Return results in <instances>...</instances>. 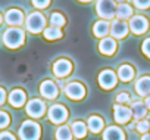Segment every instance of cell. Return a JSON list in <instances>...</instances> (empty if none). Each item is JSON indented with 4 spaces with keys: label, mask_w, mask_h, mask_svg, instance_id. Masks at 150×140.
I'll use <instances>...</instances> for the list:
<instances>
[{
    "label": "cell",
    "mask_w": 150,
    "mask_h": 140,
    "mask_svg": "<svg viewBox=\"0 0 150 140\" xmlns=\"http://www.w3.org/2000/svg\"><path fill=\"white\" fill-rule=\"evenodd\" d=\"M43 36L47 40H59V38H62L63 34H62L60 28H57V27H49V28H44Z\"/></svg>",
    "instance_id": "obj_26"
},
{
    "label": "cell",
    "mask_w": 150,
    "mask_h": 140,
    "mask_svg": "<svg viewBox=\"0 0 150 140\" xmlns=\"http://www.w3.org/2000/svg\"><path fill=\"white\" fill-rule=\"evenodd\" d=\"M31 2L37 9H46L50 5V0H31Z\"/></svg>",
    "instance_id": "obj_32"
},
{
    "label": "cell",
    "mask_w": 150,
    "mask_h": 140,
    "mask_svg": "<svg viewBox=\"0 0 150 140\" xmlns=\"http://www.w3.org/2000/svg\"><path fill=\"white\" fill-rule=\"evenodd\" d=\"M141 50H143V53L150 59V38H146V40L143 41V44H141Z\"/></svg>",
    "instance_id": "obj_33"
},
{
    "label": "cell",
    "mask_w": 150,
    "mask_h": 140,
    "mask_svg": "<svg viewBox=\"0 0 150 140\" xmlns=\"http://www.w3.org/2000/svg\"><path fill=\"white\" fill-rule=\"evenodd\" d=\"M103 140H125V133L122 131V128L112 125L103 131Z\"/></svg>",
    "instance_id": "obj_18"
},
{
    "label": "cell",
    "mask_w": 150,
    "mask_h": 140,
    "mask_svg": "<svg viewBox=\"0 0 150 140\" xmlns=\"http://www.w3.org/2000/svg\"><path fill=\"white\" fill-rule=\"evenodd\" d=\"M5 21L8 25L12 27H19L24 24V14L19 9H9L5 15Z\"/></svg>",
    "instance_id": "obj_14"
},
{
    "label": "cell",
    "mask_w": 150,
    "mask_h": 140,
    "mask_svg": "<svg viewBox=\"0 0 150 140\" xmlns=\"http://www.w3.org/2000/svg\"><path fill=\"white\" fill-rule=\"evenodd\" d=\"M132 5L138 9H149L150 8V0H132Z\"/></svg>",
    "instance_id": "obj_30"
},
{
    "label": "cell",
    "mask_w": 150,
    "mask_h": 140,
    "mask_svg": "<svg viewBox=\"0 0 150 140\" xmlns=\"http://www.w3.org/2000/svg\"><path fill=\"white\" fill-rule=\"evenodd\" d=\"M68 109L63 105H53L49 109V119L53 124H62L68 119Z\"/></svg>",
    "instance_id": "obj_8"
},
{
    "label": "cell",
    "mask_w": 150,
    "mask_h": 140,
    "mask_svg": "<svg viewBox=\"0 0 150 140\" xmlns=\"http://www.w3.org/2000/svg\"><path fill=\"white\" fill-rule=\"evenodd\" d=\"M131 112H132V118L135 121L144 119V117L147 115V108L143 102H134L131 106Z\"/></svg>",
    "instance_id": "obj_22"
},
{
    "label": "cell",
    "mask_w": 150,
    "mask_h": 140,
    "mask_svg": "<svg viewBox=\"0 0 150 140\" xmlns=\"http://www.w3.org/2000/svg\"><path fill=\"white\" fill-rule=\"evenodd\" d=\"M118 83V75L112 71V69H103L99 74V84L105 90H110L116 86Z\"/></svg>",
    "instance_id": "obj_6"
},
{
    "label": "cell",
    "mask_w": 150,
    "mask_h": 140,
    "mask_svg": "<svg viewBox=\"0 0 150 140\" xmlns=\"http://www.w3.org/2000/svg\"><path fill=\"white\" fill-rule=\"evenodd\" d=\"M135 130H137L138 133H141V134H146V133H149V130H150V122H149L147 119H140V121H137V124H135Z\"/></svg>",
    "instance_id": "obj_28"
},
{
    "label": "cell",
    "mask_w": 150,
    "mask_h": 140,
    "mask_svg": "<svg viewBox=\"0 0 150 140\" xmlns=\"http://www.w3.org/2000/svg\"><path fill=\"white\" fill-rule=\"evenodd\" d=\"M110 33V24L106 21V19H100L94 24L93 27V34L99 38H105L108 37V34Z\"/></svg>",
    "instance_id": "obj_19"
},
{
    "label": "cell",
    "mask_w": 150,
    "mask_h": 140,
    "mask_svg": "<svg viewBox=\"0 0 150 140\" xmlns=\"http://www.w3.org/2000/svg\"><path fill=\"white\" fill-rule=\"evenodd\" d=\"M129 31V27L127 25V22L121 21V19H115L110 24V34L113 38H124Z\"/></svg>",
    "instance_id": "obj_13"
},
{
    "label": "cell",
    "mask_w": 150,
    "mask_h": 140,
    "mask_svg": "<svg viewBox=\"0 0 150 140\" xmlns=\"http://www.w3.org/2000/svg\"><path fill=\"white\" fill-rule=\"evenodd\" d=\"M9 124H11V117H9V114L0 111V128H6Z\"/></svg>",
    "instance_id": "obj_29"
},
{
    "label": "cell",
    "mask_w": 150,
    "mask_h": 140,
    "mask_svg": "<svg viewBox=\"0 0 150 140\" xmlns=\"http://www.w3.org/2000/svg\"><path fill=\"white\" fill-rule=\"evenodd\" d=\"M0 24H2V15H0Z\"/></svg>",
    "instance_id": "obj_40"
},
{
    "label": "cell",
    "mask_w": 150,
    "mask_h": 140,
    "mask_svg": "<svg viewBox=\"0 0 150 140\" xmlns=\"http://www.w3.org/2000/svg\"><path fill=\"white\" fill-rule=\"evenodd\" d=\"M25 111L33 118H41L46 114V103L43 100H40V99H31L27 103Z\"/></svg>",
    "instance_id": "obj_7"
},
{
    "label": "cell",
    "mask_w": 150,
    "mask_h": 140,
    "mask_svg": "<svg viewBox=\"0 0 150 140\" xmlns=\"http://www.w3.org/2000/svg\"><path fill=\"white\" fill-rule=\"evenodd\" d=\"M144 105H146V108H147V109H150V96H147V97H146Z\"/></svg>",
    "instance_id": "obj_36"
},
{
    "label": "cell",
    "mask_w": 150,
    "mask_h": 140,
    "mask_svg": "<svg viewBox=\"0 0 150 140\" xmlns=\"http://www.w3.org/2000/svg\"><path fill=\"white\" fill-rule=\"evenodd\" d=\"M129 30L134 33V34H137V36H140V34H144L147 30H149V21H147V18L146 16H141V15H135V16H132L131 19H129Z\"/></svg>",
    "instance_id": "obj_10"
},
{
    "label": "cell",
    "mask_w": 150,
    "mask_h": 140,
    "mask_svg": "<svg viewBox=\"0 0 150 140\" xmlns=\"http://www.w3.org/2000/svg\"><path fill=\"white\" fill-rule=\"evenodd\" d=\"M24 41H25V33L18 27H11L3 34V43L9 49H18L24 44Z\"/></svg>",
    "instance_id": "obj_1"
},
{
    "label": "cell",
    "mask_w": 150,
    "mask_h": 140,
    "mask_svg": "<svg viewBox=\"0 0 150 140\" xmlns=\"http://www.w3.org/2000/svg\"><path fill=\"white\" fill-rule=\"evenodd\" d=\"M71 130H72V134L77 137V139H84L87 136V125L83 122V121H75L72 125H71Z\"/></svg>",
    "instance_id": "obj_24"
},
{
    "label": "cell",
    "mask_w": 150,
    "mask_h": 140,
    "mask_svg": "<svg viewBox=\"0 0 150 140\" xmlns=\"http://www.w3.org/2000/svg\"><path fill=\"white\" fill-rule=\"evenodd\" d=\"M50 24H52V27H57V28H60V27H63V25L66 24V19H65V16H63L62 14H59V12H53L52 16H50Z\"/></svg>",
    "instance_id": "obj_27"
},
{
    "label": "cell",
    "mask_w": 150,
    "mask_h": 140,
    "mask_svg": "<svg viewBox=\"0 0 150 140\" xmlns=\"http://www.w3.org/2000/svg\"><path fill=\"white\" fill-rule=\"evenodd\" d=\"M134 89L138 96H143V97L150 96V75H144V77L138 78Z\"/></svg>",
    "instance_id": "obj_16"
},
{
    "label": "cell",
    "mask_w": 150,
    "mask_h": 140,
    "mask_svg": "<svg viewBox=\"0 0 150 140\" xmlns=\"http://www.w3.org/2000/svg\"><path fill=\"white\" fill-rule=\"evenodd\" d=\"M141 140H150V133H146L141 136Z\"/></svg>",
    "instance_id": "obj_37"
},
{
    "label": "cell",
    "mask_w": 150,
    "mask_h": 140,
    "mask_svg": "<svg viewBox=\"0 0 150 140\" xmlns=\"http://www.w3.org/2000/svg\"><path fill=\"white\" fill-rule=\"evenodd\" d=\"M40 95L44 97V99H49V100H53L59 96V87L54 81L52 80H44L41 84H40Z\"/></svg>",
    "instance_id": "obj_9"
},
{
    "label": "cell",
    "mask_w": 150,
    "mask_h": 140,
    "mask_svg": "<svg viewBox=\"0 0 150 140\" xmlns=\"http://www.w3.org/2000/svg\"><path fill=\"white\" fill-rule=\"evenodd\" d=\"M116 18L121 21L131 19L132 18V8L128 3H121L119 6H116Z\"/></svg>",
    "instance_id": "obj_23"
},
{
    "label": "cell",
    "mask_w": 150,
    "mask_h": 140,
    "mask_svg": "<svg viewBox=\"0 0 150 140\" xmlns=\"http://www.w3.org/2000/svg\"><path fill=\"white\" fill-rule=\"evenodd\" d=\"M113 118H115V121H116L118 124H127V122L131 121L132 112H131L129 108H127V106L118 103V105L113 106Z\"/></svg>",
    "instance_id": "obj_12"
},
{
    "label": "cell",
    "mask_w": 150,
    "mask_h": 140,
    "mask_svg": "<svg viewBox=\"0 0 150 140\" xmlns=\"http://www.w3.org/2000/svg\"><path fill=\"white\" fill-rule=\"evenodd\" d=\"M5 102H6V92H5L3 87H0V106H2Z\"/></svg>",
    "instance_id": "obj_35"
},
{
    "label": "cell",
    "mask_w": 150,
    "mask_h": 140,
    "mask_svg": "<svg viewBox=\"0 0 150 140\" xmlns=\"http://www.w3.org/2000/svg\"><path fill=\"white\" fill-rule=\"evenodd\" d=\"M96 11L97 15L102 19H113L116 15V5L115 0H97L96 3Z\"/></svg>",
    "instance_id": "obj_4"
},
{
    "label": "cell",
    "mask_w": 150,
    "mask_h": 140,
    "mask_svg": "<svg viewBox=\"0 0 150 140\" xmlns=\"http://www.w3.org/2000/svg\"><path fill=\"white\" fill-rule=\"evenodd\" d=\"M128 102H129V95H128L127 92H121V93L116 96V103L125 105V103H128Z\"/></svg>",
    "instance_id": "obj_31"
},
{
    "label": "cell",
    "mask_w": 150,
    "mask_h": 140,
    "mask_svg": "<svg viewBox=\"0 0 150 140\" xmlns=\"http://www.w3.org/2000/svg\"><path fill=\"white\" fill-rule=\"evenodd\" d=\"M65 95L72 100H81L86 96V87L80 81H71L65 86Z\"/></svg>",
    "instance_id": "obj_5"
},
{
    "label": "cell",
    "mask_w": 150,
    "mask_h": 140,
    "mask_svg": "<svg viewBox=\"0 0 150 140\" xmlns=\"http://www.w3.org/2000/svg\"><path fill=\"white\" fill-rule=\"evenodd\" d=\"M40 136H41V127L35 121L27 119L21 124V127H19L21 140H38Z\"/></svg>",
    "instance_id": "obj_2"
},
{
    "label": "cell",
    "mask_w": 150,
    "mask_h": 140,
    "mask_svg": "<svg viewBox=\"0 0 150 140\" xmlns=\"http://www.w3.org/2000/svg\"><path fill=\"white\" fill-rule=\"evenodd\" d=\"M115 2H121V3H125L127 0H115Z\"/></svg>",
    "instance_id": "obj_38"
},
{
    "label": "cell",
    "mask_w": 150,
    "mask_h": 140,
    "mask_svg": "<svg viewBox=\"0 0 150 140\" xmlns=\"http://www.w3.org/2000/svg\"><path fill=\"white\" fill-rule=\"evenodd\" d=\"M134 68L131 65H121L118 68V78L124 83H129L134 78Z\"/></svg>",
    "instance_id": "obj_20"
},
{
    "label": "cell",
    "mask_w": 150,
    "mask_h": 140,
    "mask_svg": "<svg viewBox=\"0 0 150 140\" xmlns=\"http://www.w3.org/2000/svg\"><path fill=\"white\" fill-rule=\"evenodd\" d=\"M80 2H83V3H87V2H91V0H80Z\"/></svg>",
    "instance_id": "obj_39"
},
{
    "label": "cell",
    "mask_w": 150,
    "mask_h": 140,
    "mask_svg": "<svg viewBox=\"0 0 150 140\" xmlns=\"http://www.w3.org/2000/svg\"><path fill=\"white\" fill-rule=\"evenodd\" d=\"M72 136H74L72 134V130L68 125H60L56 130V133H54L56 140H72Z\"/></svg>",
    "instance_id": "obj_25"
},
{
    "label": "cell",
    "mask_w": 150,
    "mask_h": 140,
    "mask_svg": "<svg viewBox=\"0 0 150 140\" xmlns=\"http://www.w3.org/2000/svg\"><path fill=\"white\" fill-rule=\"evenodd\" d=\"M25 102H27V95H25L24 90L15 89V90L11 92V95H9V103L13 108H21V106L25 105Z\"/></svg>",
    "instance_id": "obj_17"
},
{
    "label": "cell",
    "mask_w": 150,
    "mask_h": 140,
    "mask_svg": "<svg viewBox=\"0 0 150 140\" xmlns=\"http://www.w3.org/2000/svg\"><path fill=\"white\" fill-rule=\"evenodd\" d=\"M0 140H16L15 136L9 131H2L0 133Z\"/></svg>",
    "instance_id": "obj_34"
},
{
    "label": "cell",
    "mask_w": 150,
    "mask_h": 140,
    "mask_svg": "<svg viewBox=\"0 0 150 140\" xmlns=\"http://www.w3.org/2000/svg\"><path fill=\"white\" fill-rule=\"evenodd\" d=\"M105 127V121L99 117V115H91L87 121V128L91 131V133H100Z\"/></svg>",
    "instance_id": "obj_21"
},
{
    "label": "cell",
    "mask_w": 150,
    "mask_h": 140,
    "mask_svg": "<svg viewBox=\"0 0 150 140\" xmlns=\"http://www.w3.org/2000/svg\"><path fill=\"white\" fill-rule=\"evenodd\" d=\"M72 72V62L68 59H59L53 63V74L59 78L68 77Z\"/></svg>",
    "instance_id": "obj_11"
},
{
    "label": "cell",
    "mask_w": 150,
    "mask_h": 140,
    "mask_svg": "<svg viewBox=\"0 0 150 140\" xmlns=\"http://www.w3.org/2000/svg\"><path fill=\"white\" fill-rule=\"evenodd\" d=\"M25 27L30 33H34V34H38L41 31H44V27H46V18L43 14L40 12H33L27 16V21H25Z\"/></svg>",
    "instance_id": "obj_3"
},
{
    "label": "cell",
    "mask_w": 150,
    "mask_h": 140,
    "mask_svg": "<svg viewBox=\"0 0 150 140\" xmlns=\"http://www.w3.org/2000/svg\"><path fill=\"white\" fill-rule=\"evenodd\" d=\"M116 46L118 44H116L113 37H105L99 43V50H100V53H103L106 56H110L116 52Z\"/></svg>",
    "instance_id": "obj_15"
}]
</instances>
